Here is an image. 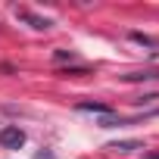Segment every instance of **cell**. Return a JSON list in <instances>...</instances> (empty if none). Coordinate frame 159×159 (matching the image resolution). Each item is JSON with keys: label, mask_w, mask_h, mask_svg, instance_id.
<instances>
[{"label": "cell", "mask_w": 159, "mask_h": 159, "mask_svg": "<svg viewBox=\"0 0 159 159\" xmlns=\"http://www.w3.org/2000/svg\"><path fill=\"white\" fill-rule=\"evenodd\" d=\"M0 143H3L7 150H19L25 143V131L19 125H7V128H0Z\"/></svg>", "instance_id": "cell-1"}, {"label": "cell", "mask_w": 159, "mask_h": 159, "mask_svg": "<svg viewBox=\"0 0 159 159\" xmlns=\"http://www.w3.org/2000/svg\"><path fill=\"white\" fill-rule=\"evenodd\" d=\"M16 16H19V19H25V22H28L34 31H47V28L53 25L47 16H34V13H31V10H25V7H22V10H16Z\"/></svg>", "instance_id": "cell-2"}, {"label": "cell", "mask_w": 159, "mask_h": 159, "mask_svg": "<svg viewBox=\"0 0 159 159\" xmlns=\"http://www.w3.org/2000/svg\"><path fill=\"white\" fill-rule=\"evenodd\" d=\"M78 112H100V116H112V106H106V103H78Z\"/></svg>", "instance_id": "cell-3"}, {"label": "cell", "mask_w": 159, "mask_h": 159, "mask_svg": "<svg viewBox=\"0 0 159 159\" xmlns=\"http://www.w3.org/2000/svg\"><path fill=\"white\" fill-rule=\"evenodd\" d=\"M109 150H122V153H131V150H143L140 140H119V143H109Z\"/></svg>", "instance_id": "cell-4"}, {"label": "cell", "mask_w": 159, "mask_h": 159, "mask_svg": "<svg viewBox=\"0 0 159 159\" xmlns=\"http://www.w3.org/2000/svg\"><path fill=\"white\" fill-rule=\"evenodd\" d=\"M122 78L125 81H150V78H159V72H128Z\"/></svg>", "instance_id": "cell-5"}, {"label": "cell", "mask_w": 159, "mask_h": 159, "mask_svg": "<svg viewBox=\"0 0 159 159\" xmlns=\"http://www.w3.org/2000/svg\"><path fill=\"white\" fill-rule=\"evenodd\" d=\"M150 159H159V153H153V156H150Z\"/></svg>", "instance_id": "cell-6"}]
</instances>
